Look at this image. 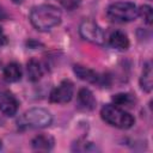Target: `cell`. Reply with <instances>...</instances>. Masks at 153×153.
<instances>
[{
    "instance_id": "obj_11",
    "label": "cell",
    "mask_w": 153,
    "mask_h": 153,
    "mask_svg": "<svg viewBox=\"0 0 153 153\" xmlns=\"http://www.w3.org/2000/svg\"><path fill=\"white\" fill-rule=\"evenodd\" d=\"M31 146L35 151H50L54 147V139L50 135L39 134L32 139Z\"/></svg>"
},
{
    "instance_id": "obj_2",
    "label": "cell",
    "mask_w": 153,
    "mask_h": 153,
    "mask_svg": "<svg viewBox=\"0 0 153 153\" xmlns=\"http://www.w3.org/2000/svg\"><path fill=\"white\" fill-rule=\"evenodd\" d=\"M100 116L106 123L120 129H128L135 123V118L129 112L115 104L104 105L100 110Z\"/></svg>"
},
{
    "instance_id": "obj_12",
    "label": "cell",
    "mask_w": 153,
    "mask_h": 153,
    "mask_svg": "<svg viewBox=\"0 0 153 153\" xmlns=\"http://www.w3.org/2000/svg\"><path fill=\"white\" fill-rule=\"evenodd\" d=\"M22 78V67L17 62L8 63L4 69V79L7 82H17Z\"/></svg>"
},
{
    "instance_id": "obj_16",
    "label": "cell",
    "mask_w": 153,
    "mask_h": 153,
    "mask_svg": "<svg viewBox=\"0 0 153 153\" xmlns=\"http://www.w3.org/2000/svg\"><path fill=\"white\" fill-rule=\"evenodd\" d=\"M137 12H139V16L143 19V22L146 24H151L152 23V19H153V11H152V7L148 6V5H142L140 8H137Z\"/></svg>"
},
{
    "instance_id": "obj_19",
    "label": "cell",
    "mask_w": 153,
    "mask_h": 153,
    "mask_svg": "<svg viewBox=\"0 0 153 153\" xmlns=\"http://www.w3.org/2000/svg\"><path fill=\"white\" fill-rule=\"evenodd\" d=\"M4 90H5V87H4V84H2V81L0 80V93H1Z\"/></svg>"
},
{
    "instance_id": "obj_9",
    "label": "cell",
    "mask_w": 153,
    "mask_h": 153,
    "mask_svg": "<svg viewBox=\"0 0 153 153\" xmlns=\"http://www.w3.org/2000/svg\"><path fill=\"white\" fill-rule=\"evenodd\" d=\"M73 71L79 79H81L86 82H90V84H98L103 79L102 76H99V74L96 71H93L88 67L81 66V65H74Z\"/></svg>"
},
{
    "instance_id": "obj_6",
    "label": "cell",
    "mask_w": 153,
    "mask_h": 153,
    "mask_svg": "<svg viewBox=\"0 0 153 153\" xmlns=\"http://www.w3.org/2000/svg\"><path fill=\"white\" fill-rule=\"evenodd\" d=\"M74 94V85L71 80H62L59 86H56L49 96V100L56 104H65L68 103Z\"/></svg>"
},
{
    "instance_id": "obj_18",
    "label": "cell",
    "mask_w": 153,
    "mask_h": 153,
    "mask_svg": "<svg viewBox=\"0 0 153 153\" xmlns=\"http://www.w3.org/2000/svg\"><path fill=\"white\" fill-rule=\"evenodd\" d=\"M6 43H7V38H6V35L4 33L2 29L0 27V47H1V45H5Z\"/></svg>"
},
{
    "instance_id": "obj_15",
    "label": "cell",
    "mask_w": 153,
    "mask_h": 153,
    "mask_svg": "<svg viewBox=\"0 0 153 153\" xmlns=\"http://www.w3.org/2000/svg\"><path fill=\"white\" fill-rule=\"evenodd\" d=\"M152 66L149 62H146L142 69V74L140 78V86L145 92H151L152 90Z\"/></svg>"
},
{
    "instance_id": "obj_14",
    "label": "cell",
    "mask_w": 153,
    "mask_h": 153,
    "mask_svg": "<svg viewBox=\"0 0 153 153\" xmlns=\"http://www.w3.org/2000/svg\"><path fill=\"white\" fill-rule=\"evenodd\" d=\"M26 71H27V79L32 82L38 81L43 75V67H42L41 62L35 59H31L27 62Z\"/></svg>"
},
{
    "instance_id": "obj_20",
    "label": "cell",
    "mask_w": 153,
    "mask_h": 153,
    "mask_svg": "<svg viewBox=\"0 0 153 153\" xmlns=\"http://www.w3.org/2000/svg\"><path fill=\"white\" fill-rule=\"evenodd\" d=\"M12 1H13L14 4H22V2L24 1V0H12Z\"/></svg>"
},
{
    "instance_id": "obj_8",
    "label": "cell",
    "mask_w": 153,
    "mask_h": 153,
    "mask_svg": "<svg viewBox=\"0 0 153 153\" xmlns=\"http://www.w3.org/2000/svg\"><path fill=\"white\" fill-rule=\"evenodd\" d=\"M76 105L80 110H85V111L93 110L96 108V98L93 93L86 87L80 88L76 96Z\"/></svg>"
},
{
    "instance_id": "obj_5",
    "label": "cell",
    "mask_w": 153,
    "mask_h": 153,
    "mask_svg": "<svg viewBox=\"0 0 153 153\" xmlns=\"http://www.w3.org/2000/svg\"><path fill=\"white\" fill-rule=\"evenodd\" d=\"M79 32L80 36L93 43V44H98V45H103L105 42V35L103 29L93 20L91 19H85L81 22L80 26H79Z\"/></svg>"
},
{
    "instance_id": "obj_21",
    "label": "cell",
    "mask_w": 153,
    "mask_h": 153,
    "mask_svg": "<svg viewBox=\"0 0 153 153\" xmlns=\"http://www.w3.org/2000/svg\"><path fill=\"white\" fill-rule=\"evenodd\" d=\"M1 146H2V142H1V140H0V148H1Z\"/></svg>"
},
{
    "instance_id": "obj_7",
    "label": "cell",
    "mask_w": 153,
    "mask_h": 153,
    "mask_svg": "<svg viewBox=\"0 0 153 153\" xmlns=\"http://www.w3.org/2000/svg\"><path fill=\"white\" fill-rule=\"evenodd\" d=\"M19 103L16 98V96L7 91L6 88L0 93V111L8 117H12L18 111Z\"/></svg>"
},
{
    "instance_id": "obj_10",
    "label": "cell",
    "mask_w": 153,
    "mask_h": 153,
    "mask_svg": "<svg viewBox=\"0 0 153 153\" xmlns=\"http://www.w3.org/2000/svg\"><path fill=\"white\" fill-rule=\"evenodd\" d=\"M109 44L117 50H127L129 47V38L123 31L115 30L109 36Z\"/></svg>"
},
{
    "instance_id": "obj_3",
    "label": "cell",
    "mask_w": 153,
    "mask_h": 153,
    "mask_svg": "<svg viewBox=\"0 0 153 153\" xmlns=\"http://www.w3.org/2000/svg\"><path fill=\"white\" fill-rule=\"evenodd\" d=\"M106 16L110 20L116 23H128L139 16L137 7L133 2L120 1L111 4L106 10Z\"/></svg>"
},
{
    "instance_id": "obj_4",
    "label": "cell",
    "mask_w": 153,
    "mask_h": 153,
    "mask_svg": "<svg viewBox=\"0 0 153 153\" xmlns=\"http://www.w3.org/2000/svg\"><path fill=\"white\" fill-rule=\"evenodd\" d=\"M22 124L29 128H45L53 122L51 114L43 108H32L22 116Z\"/></svg>"
},
{
    "instance_id": "obj_13",
    "label": "cell",
    "mask_w": 153,
    "mask_h": 153,
    "mask_svg": "<svg viewBox=\"0 0 153 153\" xmlns=\"http://www.w3.org/2000/svg\"><path fill=\"white\" fill-rule=\"evenodd\" d=\"M112 102L115 105L120 106V108H134L136 104V98L131 94V93H127V92H122V93H116L115 96H112Z\"/></svg>"
},
{
    "instance_id": "obj_17",
    "label": "cell",
    "mask_w": 153,
    "mask_h": 153,
    "mask_svg": "<svg viewBox=\"0 0 153 153\" xmlns=\"http://www.w3.org/2000/svg\"><path fill=\"white\" fill-rule=\"evenodd\" d=\"M59 1L68 10H74L75 7L79 6V2H80V0H59Z\"/></svg>"
},
{
    "instance_id": "obj_1",
    "label": "cell",
    "mask_w": 153,
    "mask_h": 153,
    "mask_svg": "<svg viewBox=\"0 0 153 153\" xmlns=\"http://www.w3.org/2000/svg\"><path fill=\"white\" fill-rule=\"evenodd\" d=\"M61 11L49 4L35 6L30 12V22L39 31H48L61 22Z\"/></svg>"
}]
</instances>
